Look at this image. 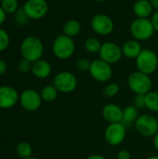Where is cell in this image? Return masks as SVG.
Masks as SVG:
<instances>
[{
  "label": "cell",
  "instance_id": "obj_1",
  "mask_svg": "<svg viewBox=\"0 0 158 159\" xmlns=\"http://www.w3.org/2000/svg\"><path fill=\"white\" fill-rule=\"evenodd\" d=\"M20 52L22 59L34 62L40 59L44 54V44L40 38L34 35L26 36L20 43Z\"/></svg>",
  "mask_w": 158,
  "mask_h": 159
},
{
  "label": "cell",
  "instance_id": "obj_2",
  "mask_svg": "<svg viewBox=\"0 0 158 159\" xmlns=\"http://www.w3.org/2000/svg\"><path fill=\"white\" fill-rule=\"evenodd\" d=\"M129 32L133 39L137 41H146L153 37L156 30L152 23L151 18H136L130 23Z\"/></svg>",
  "mask_w": 158,
  "mask_h": 159
},
{
  "label": "cell",
  "instance_id": "obj_3",
  "mask_svg": "<svg viewBox=\"0 0 158 159\" xmlns=\"http://www.w3.org/2000/svg\"><path fill=\"white\" fill-rule=\"evenodd\" d=\"M75 51V43L74 38L65 34L58 35L52 43V52L59 60L70 59Z\"/></svg>",
  "mask_w": 158,
  "mask_h": 159
},
{
  "label": "cell",
  "instance_id": "obj_4",
  "mask_svg": "<svg viewBox=\"0 0 158 159\" xmlns=\"http://www.w3.org/2000/svg\"><path fill=\"white\" fill-rule=\"evenodd\" d=\"M135 60L138 71L143 74L150 75L157 69L158 57L156 53L151 49L143 48Z\"/></svg>",
  "mask_w": 158,
  "mask_h": 159
},
{
  "label": "cell",
  "instance_id": "obj_5",
  "mask_svg": "<svg viewBox=\"0 0 158 159\" xmlns=\"http://www.w3.org/2000/svg\"><path fill=\"white\" fill-rule=\"evenodd\" d=\"M128 84L133 92L142 95L147 94L153 88V81L150 75L140 71H136L129 75Z\"/></svg>",
  "mask_w": 158,
  "mask_h": 159
},
{
  "label": "cell",
  "instance_id": "obj_6",
  "mask_svg": "<svg viewBox=\"0 0 158 159\" xmlns=\"http://www.w3.org/2000/svg\"><path fill=\"white\" fill-rule=\"evenodd\" d=\"M90 27L98 35H109L115 30V22L109 15L97 13L90 20Z\"/></svg>",
  "mask_w": 158,
  "mask_h": 159
},
{
  "label": "cell",
  "instance_id": "obj_7",
  "mask_svg": "<svg viewBox=\"0 0 158 159\" xmlns=\"http://www.w3.org/2000/svg\"><path fill=\"white\" fill-rule=\"evenodd\" d=\"M99 55L101 60L112 65L121 60L123 53L122 48L118 44L113 41H105L102 44Z\"/></svg>",
  "mask_w": 158,
  "mask_h": 159
},
{
  "label": "cell",
  "instance_id": "obj_8",
  "mask_svg": "<svg viewBox=\"0 0 158 159\" xmlns=\"http://www.w3.org/2000/svg\"><path fill=\"white\" fill-rule=\"evenodd\" d=\"M53 85L61 93H70L73 92L77 87V78L76 76L68 71H63L58 73L53 81Z\"/></svg>",
  "mask_w": 158,
  "mask_h": 159
},
{
  "label": "cell",
  "instance_id": "obj_9",
  "mask_svg": "<svg viewBox=\"0 0 158 159\" xmlns=\"http://www.w3.org/2000/svg\"><path fill=\"white\" fill-rule=\"evenodd\" d=\"M89 74L98 82H107L111 79L113 75V69L111 64L105 62L104 61L98 59L91 61L90 68H89Z\"/></svg>",
  "mask_w": 158,
  "mask_h": 159
},
{
  "label": "cell",
  "instance_id": "obj_10",
  "mask_svg": "<svg viewBox=\"0 0 158 159\" xmlns=\"http://www.w3.org/2000/svg\"><path fill=\"white\" fill-rule=\"evenodd\" d=\"M22 8L30 20H40L47 14L49 7L47 0H27Z\"/></svg>",
  "mask_w": 158,
  "mask_h": 159
},
{
  "label": "cell",
  "instance_id": "obj_11",
  "mask_svg": "<svg viewBox=\"0 0 158 159\" xmlns=\"http://www.w3.org/2000/svg\"><path fill=\"white\" fill-rule=\"evenodd\" d=\"M137 131L144 137H153L158 132L156 118L150 115H142L138 117L135 122Z\"/></svg>",
  "mask_w": 158,
  "mask_h": 159
},
{
  "label": "cell",
  "instance_id": "obj_12",
  "mask_svg": "<svg viewBox=\"0 0 158 159\" xmlns=\"http://www.w3.org/2000/svg\"><path fill=\"white\" fill-rule=\"evenodd\" d=\"M126 133H127V129L122 122L110 123L105 129L104 137L106 142L110 145L116 146L125 140Z\"/></svg>",
  "mask_w": 158,
  "mask_h": 159
},
{
  "label": "cell",
  "instance_id": "obj_13",
  "mask_svg": "<svg viewBox=\"0 0 158 159\" xmlns=\"http://www.w3.org/2000/svg\"><path fill=\"white\" fill-rule=\"evenodd\" d=\"M19 102L24 110L34 112L40 108L42 103V97L36 90L25 89L20 93Z\"/></svg>",
  "mask_w": 158,
  "mask_h": 159
},
{
  "label": "cell",
  "instance_id": "obj_14",
  "mask_svg": "<svg viewBox=\"0 0 158 159\" xmlns=\"http://www.w3.org/2000/svg\"><path fill=\"white\" fill-rule=\"evenodd\" d=\"M20 101L18 91L9 86H0V109L14 107Z\"/></svg>",
  "mask_w": 158,
  "mask_h": 159
},
{
  "label": "cell",
  "instance_id": "obj_15",
  "mask_svg": "<svg viewBox=\"0 0 158 159\" xmlns=\"http://www.w3.org/2000/svg\"><path fill=\"white\" fill-rule=\"evenodd\" d=\"M102 116L109 123H119L123 121V110L115 103H109L103 107Z\"/></svg>",
  "mask_w": 158,
  "mask_h": 159
},
{
  "label": "cell",
  "instance_id": "obj_16",
  "mask_svg": "<svg viewBox=\"0 0 158 159\" xmlns=\"http://www.w3.org/2000/svg\"><path fill=\"white\" fill-rule=\"evenodd\" d=\"M136 18L150 19L154 13V8L149 0H137L132 7Z\"/></svg>",
  "mask_w": 158,
  "mask_h": 159
},
{
  "label": "cell",
  "instance_id": "obj_17",
  "mask_svg": "<svg viewBox=\"0 0 158 159\" xmlns=\"http://www.w3.org/2000/svg\"><path fill=\"white\" fill-rule=\"evenodd\" d=\"M51 71L52 69L50 63L44 59H40L33 62L32 74L39 79H45L48 77L51 74Z\"/></svg>",
  "mask_w": 158,
  "mask_h": 159
},
{
  "label": "cell",
  "instance_id": "obj_18",
  "mask_svg": "<svg viewBox=\"0 0 158 159\" xmlns=\"http://www.w3.org/2000/svg\"><path fill=\"white\" fill-rule=\"evenodd\" d=\"M121 48L123 56H125L128 59H136L143 49L140 41H137L135 39L126 41L122 45Z\"/></svg>",
  "mask_w": 158,
  "mask_h": 159
},
{
  "label": "cell",
  "instance_id": "obj_19",
  "mask_svg": "<svg viewBox=\"0 0 158 159\" xmlns=\"http://www.w3.org/2000/svg\"><path fill=\"white\" fill-rule=\"evenodd\" d=\"M82 30V26L79 20H75V19H71L68 20L64 22L63 27H62V33L63 34L74 38L75 36H77Z\"/></svg>",
  "mask_w": 158,
  "mask_h": 159
},
{
  "label": "cell",
  "instance_id": "obj_20",
  "mask_svg": "<svg viewBox=\"0 0 158 159\" xmlns=\"http://www.w3.org/2000/svg\"><path fill=\"white\" fill-rule=\"evenodd\" d=\"M139 109H137L134 105H130L126 107L123 110V121L128 124H131L136 122L139 117Z\"/></svg>",
  "mask_w": 158,
  "mask_h": 159
},
{
  "label": "cell",
  "instance_id": "obj_21",
  "mask_svg": "<svg viewBox=\"0 0 158 159\" xmlns=\"http://www.w3.org/2000/svg\"><path fill=\"white\" fill-rule=\"evenodd\" d=\"M102 43L97 37H88L86 39L84 43V48L87 52L90 54H95V53H99L102 48Z\"/></svg>",
  "mask_w": 158,
  "mask_h": 159
},
{
  "label": "cell",
  "instance_id": "obj_22",
  "mask_svg": "<svg viewBox=\"0 0 158 159\" xmlns=\"http://www.w3.org/2000/svg\"><path fill=\"white\" fill-rule=\"evenodd\" d=\"M58 93H59L58 89L53 85V86H46L45 88H43L40 95L43 101L51 102L56 100V98L58 97Z\"/></svg>",
  "mask_w": 158,
  "mask_h": 159
},
{
  "label": "cell",
  "instance_id": "obj_23",
  "mask_svg": "<svg viewBox=\"0 0 158 159\" xmlns=\"http://www.w3.org/2000/svg\"><path fill=\"white\" fill-rule=\"evenodd\" d=\"M32 153H33V148L31 144L27 142H20L16 146V154L21 158L25 159L31 157Z\"/></svg>",
  "mask_w": 158,
  "mask_h": 159
},
{
  "label": "cell",
  "instance_id": "obj_24",
  "mask_svg": "<svg viewBox=\"0 0 158 159\" xmlns=\"http://www.w3.org/2000/svg\"><path fill=\"white\" fill-rule=\"evenodd\" d=\"M145 106L150 111L158 112V92L150 91L145 94Z\"/></svg>",
  "mask_w": 158,
  "mask_h": 159
},
{
  "label": "cell",
  "instance_id": "obj_25",
  "mask_svg": "<svg viewBox=\"0 0 158 159\" xmlns=\"http://www.w3.org/2000/svg\"><path fill=\"white\" fill-rule=\"evenodd\" d=\"M0 7L7 14H15V12L20 8L18 0H1Z\"/></svg>",
  "mask_w": 158,
  "mask_h": 159
},
{
  "label": "cell",
  "instance_id": "obj_26",
  "mask_svg": "<svg viewBox=\"0 0 158 159\" xmlns=\"http://www.w3.org/2000/svg\"><path fill=\"white\" fill-rule=\"evenodd\" d=\"M29 20L30 19L27 16V14L25 13L22 7H20L14 14V20L18 26H25L29 22Z\"/></svg>",
  "mask_w": 158,
  "mask_h": 159
},
{
  "label": "cell",
  "instance_id": "obj_27",
  "mask_svg": "<svg viewBox=\"0 0 158 159\" xmlns=\"http://www.w3.org/2000/svg\"><path fill=\"white\" fill-rule=\"evenodd\" d=\"M10 43V37L8 33L5 30L0 28V52L5 51Z\"/></svg>",
  "mask_w": 158,
  "mask_h": 159
},
{
  "label": "cell",
  "instance_id": "obj_28",
  "mask_svg": "<svg viewBox=\"0 0 158 159\" xmlns=\"http://www.w3.org/2000/svg\"><path fill=\"white\" fill-rule=\"evenodd\" d=\"M32 66L33 62H31L28 60L21 59L18 63V70L22 74H27L29 72H32Z\"/></svg>",
  "mask_w": 158,
  "mask_h": 159
},
{
  "label": "cell",
  "instance_id": "obj_29",
  "mask_svg": "<svg viewBox=\"0 0 158 159\" xmlns=\"http://www.w3.org/2000/svg\"><path fill=\"white\" fill-rule=\"evenodd\" d=\"M119 92V86L116 83H111L107 85L103 90V93L107 97H114Z\"/></svg>",
  "mask_w": 158,
  "mask_h": 159
},
{
  "label": "cell",
  "instance_id": "obj_30",
  "mask_svg": "<svg viewBox=\"0 0 158 159\" xmlns=\"http://www.w3.org/2000/svg\"><path fill=\"white\" fill-rule=\"evenodd\" d=\"M90 64H91V61H89L88 59L86 58H81L79 59L77 61H76V67L79 71L81 72H87V71H89V68H90Z\"/></svg>",
  "mask_w": 158,
  "mask_h": 159
},
{
  "label": "cell",
  "instance_id": "obj_31",
  "mask_svg": "<svg viewBox=\"0 0 158 159\" xmlns=\"http://www.w3.org/2000/svg\"><path fill=\"white\" fill-rule=\"evenodd\" d=\"M133 105L137 109H143L145 108V95L142 94H136L134 100H133Z\"/></svg>",
  "mask_w": 158,
  "mask_h": 159
},
{
  "label": "cell",
  "instance_id": "obj_32",
  "mask_svg": "<svg viewBox=\"0 0 158 159\" xmlns=\"http://www.w3.org/2000/svg\"><path fill=\"white\" fill-rule=\"evenodd\" d=\"M151 20H152V23L154 25V28L156 30V32L158 33V10H156L152 17H151Z\"/></svg>",
  "mask_w": 158,
  "mask_h": 159
},
{
  "label": "cell",
  "instance_id": "obj_33",
  "mask_svg": "<svg viewBox=\"0 0 158 159\" xmlns=\"http://www.w3.org/2000/svg\"><path fill=\"white\" fill-rule=\"evenodd\" d=\"M117 159H130V154L127 150H121L117 154Z\"/></svg>",
  "mask_w": 158,
  "mask_h": 159
},
{
  "label": "cell",
  "instance_id": "obj_34",
  "mask_svg": "<svg viewBox=\"0 0 158 159\" xmlns=\"http://www.w3.org/2000/svg\"><path fill=\"white\" fill-rule=\"evenodd\" d=\"M7 62H6L4 60L0 59V76L3 75L7 72Z\"/></svg>",
  "mask_w": 158,
  "mask_h": 159
},
{
  "label": "cell",
  "instance_id": "obj_35",
  "mask_svg": "<svg viewBox=\"0 0 158 159\" xmlns=\"http://www.w3.org/2000/svg\"><path fill=\"white\" fill-rule=\"evenodd\" d=\"M7 13L4 11V9L0 7V26L6 21V19H7Z\"/></svg>",
  "mask_w": 158,
  "mask_h": 159
},
{
  "label": "cell",
  "instance_id": "obj_36",
  "mask_svg": "<svg viewBox=\"0 0 158 159\" xmlns=\"http://www.w3.org/2000/svg\"><path fill=\"white\" fill-rule=\"evenodd\" d=\"M154 10H158V0H149Z\"/></svg>",
  "mask_w": 158,
  "mask_h": 159
},
{
  "label": "cell",
  "instance_id": "obj_37",
  "mask_svg": "<svg viewBox=\"0 0 158 159\" xmlns=\"http://www.w3.org/2000/svg\"><path fill=\"white\" fill-rule=\"evenodd\" d=\"M86 159H106L104 157L101 156V155H93V156H90L88 157H87Z\"/></svg>",
  "mask_w": 158,
  "mask_h": 159
},
{
  "label": "cell",
  "instance_id": "obj_38",
  "mask_svg": "<svg viewBox=\"0 0 158 159\" xmlns=\"http://www.w3.org/2000/svg\"><path fill=\"white\" fill-rule=\"evenodd\" d=\"M154 145L158 152V132L154 136Z\"/></svg>",
  "mask_w": 158,
  "mask_h": 159
},
{
  "label": "cell",
  "instance_id": "obj_39",
  "mask_svg": "<svg viewBox=\"0 0 158 159\" xmlns=\"http://www.w3.org/2000/svg\"><path fill=\"white\" fill-rule=\"evenodd\" d=\"M146 159H158V156H152V157H149Z\"/></svg>",
  "mask_w": 158,
  "mask_h": 159
},
{
  "label": "cell",
  "instance_id": "obj_40",
  "mask_svg": "<svg viewBox=\"0 0 158 159\" xmlns=\"http://www.w3.org/2000/svg\"><path fill=\"white\" fill-rule=\"evenodd\" d=\"M96 2H99V3H102V2H105V1H107V0H95Z\"/></svg>",
  "mask_w": 158,
  "mask_h": 159
},
{
  "label": "cell",
  "instance_id": "obj_41",
  "mask_svg": "<svg viewBox=\"0 0 158 159\" xmlns=\"http://www.w3.org/2000/svg\"><path fill=\"white\" fill-rule=\"evenodd\" d=\"M25 159H37V158H35V157H28V158H25Z\"/></svg>",
  "mask_w": 158,
  "mask_h": 159
},
{
  "label": "cell",
  "instance_id": "obj_42",
  "mask_svg": "<svg viewBox=\"0 0 158 159\" xmlns=\"http://www.w3.org/2000/svg\"><path fill=\"white\" fill-rule=\"evenodd\" d=\"M156 120H157V125H158V117H157V119H156Z\"/></svg>",
  "mask_w": 158,
  "mask_h": 159
}]
</instances>
